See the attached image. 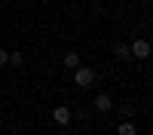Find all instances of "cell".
<instances>
[{
  "label": "cell",
  "mask_w": 153,
  "mask_h": 135,
  "mask_svg": "<svg viewBox=\"0 0 153 135\" xmlns=\"http://www.w3.org/2000/svg\"><path fill=\"white\" fill-rule=\"evenodd\" d=\"M74 83L80 86V89H89V86H95V71L92 68H74Z\"/></svg>",
  "instance_id": "obj_1"
},
{
  "label": "cell",
  "mask_w": 153,
  "mask_h": 135,
  "mask_svg": "<svg viewBox=\"0 0 153 135\" xmlns=\"http://www.w3.org/2000/svg\"><path fill=\"white\" fill-rule=\"evenodd\" d=\"M92 104H95V110H98V114H110V110H113V98H110L107 92H98Z\"/></svg>",
  "instance_id": "obj_2"
},
{
  "label": "cell",
  "mask_w": 153,
  "mask_h": 135,
  "mask_svg": "<svg viewBox=\"0 0 153 135\" xmlns=\"http://www.w3.org/2000/svg\"><path fill=\"white\" fill-rule=\"evenodd\" d=\"M129 49H132V58H147L150 55V40H132Z\"/></svg>",
  "instance_id": "obj_3"
},
{
  "label": "cell",
  "mask_w": 153,
  "mask_h": 135,
  "mask_svg": "<svg viewBox=\"0 0 153 135\" xmlns=\"http://www.w3.org/2000/svg\"><path fill=\"white\" fill-rule=\"evenodd\" d=\"M71 117H74V114H71V107H68V104H58V107L52 110V120L58 123V126H61V129H65V126H68V123H71Z\"/></svg>",
  "instance_id": "obj_4"
},
{
  "label": "cell",
  "mask_w": 153,
  "mask_h": 135,
  "mask_svg": "<svg viewBox=\"0 0 153 135\" xmlns=\"http://www.w3.org/2000/svg\"><path fill=\"white\" fill-rule=\"evenodd\" d=\"M113 55H117V61H132V49H129V43H117L113 46Z\"/></svg>",
  "instance_id": "obj_5"
},
{
  "label": "cell",
  "mask_w": 153,
  "mask_h": 135,
  "mask_svg": "<svg viewBox=\"0 0 153 135\" xmlns=\"http://www.w3.org/2000/svg\"><path fill=\"white\" fill-rule=\"evenodd\" d=\"M117 135H138V129H135V123H132V120H126L123 126L117 129Z\"/></svg>",
  "instance_id": "obj_6"
},
{
  "label": "cell",
  "mask_w": 153,
  "mask_h": 135,
  "mask_svg": "<svg viewBox=\"0 0 153 135\" xmlns=\"http://www.w3.org/2000/svg\"><path fill=\"white\" fill-rule=\"evenodd\" d=\"M65 68H71V71L80 68V55H76V52H68V55H65Z\"/></svg>",
  "instance_id": "obj_7"
},
{
  "label": "cell",
  "mask_w": 153,
  "mask_h": 135,
  "mask_svg": "<svg viewBox=\"0 0 153 135\" xmlns=\"http://www.w3.org/2000/svg\"><path fill=\"white\" fill-rule=\"evenodd\" d=\"M6 65H12V68H22V65H25V55H22V52H9V61H6Z\"/></svg>",
  "instance_id": "obj_8"
},
{
  "label": "cell",
  "mask_w": 153,
  "mask_h": 135,
  "mask_svg": "<svg viewBox=\"0 0 153 135\" xmlns=\"http://www.w3.org/2000/svg\"><path fill=\"white\" fill-rule=\"evenodd\" d=\"M120 114H123L126 120H132V117H135V104H129V101H123V104H120Z\"/></svg>",
  "instance_id": "obj_9"
},
{
  "label": "cell",
  "mask_w": 153,
  "mask_h": 135,
  "mask_svg": "<svg viewBox=\"0 0 153 135\" xmlns=\"http://www.w3.org/2000/svg\"><path fill=\"white\" fill-rule=\"evenodd\" d=\"M6 61H9V52H6V49H0V65H6Z\"/></svg>",
  "instance_id": "obj_10"
}]
</instances>
